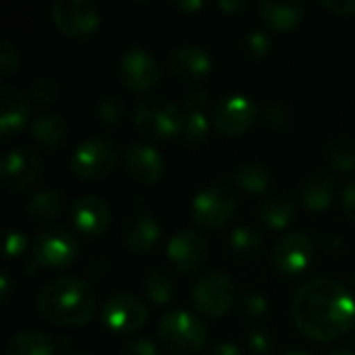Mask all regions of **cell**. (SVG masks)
<instances>
[{"label":"cell","mask_w":355,"mask_h":355,"mask_svg":"<svg viewBox=\"0 0 355 355\" xmlns=\"http://www.w3.org/2000/svg\"><path fill=\"white\" fill-rule=\"evenodd\" d=\"M291 316L308 339H341L354 327L355 300L352 291L337 279L316 277L300 285L293 293Z\"/></svg>","instance_id":"6da1fadb"},{"label":"cell","mask_w":355,"mask_h":355,"mask_svg":"<svg viewBox=\"0 0 355 355\" xmlns=\"http://www.w3.org/2000/svg\"><path fill=\"white\" fill-rule=\"evenodd\" d=\"M37 310L56 327H83L94 316L96 293L77 277H56L40 289Z\"/></svg>","instance_id":"7a4b0ae2"},{"label":"cell","mask_w":355,"mask_h":355,"mask_svg":"<svg viewBox=\"0 0 355 355\" xmlns=\"http://www.w3.org/2000/svg\"><path fill=\"white\" fill-rule=\"evenodd\" d=\"M160 343L175 355H196L206 345L208 333L204 322L185 310H173L158 320Z\"/></svg>","instance_id":"3957f363"},{"label":"cell","mask_w":355,"mask_h":355,"mask_svg":"<svg viewBox=\"0 0 355 355\" xmlns=\"http://www.w3.org/2000/svg\"><path fill=\"white\" fill-rule=\"evenodd\" d=\"M133 125L152 139H171L183 131V110L166 98H144L133 108Z\"/></svg>","instance_id":"277c9868"},{"label":"cell","mask_w":355,"mask_h":355,"mask_svg":"<svg viewBox=\"0 0 355 355\" xmlns=\"http://www.w3.org/2000/svg\"><path fill=\"white\" fill-rule=\"evenodd\" d=\"M116 144L110 137L94 135L75 146L69 156L71 171L85 181H98L116 166Z\"/></svg>","instance_id":"5b68a950"},{"label":"cell","mask_w":355,"mask_h":355,"mask_svg":"<svg viewBox=\"0 0 355 355\" xmlns=\"http://www.w3.org/2000/svg\"><path fill=\"white\" fill-rule=\"evenodd\" d=\"M258 121V106L254 98L245 94H225L220 96L210 110V125L227 135H243Z\"/></svg>","instance_id":"8992f818"},{"label":"cell","mask_w":355,"mask_h":355,"mask_svg":"<svg viewBox=\"0 0 355 355\" xmlns=\"http://www.w3.org/2000/svg\"><path fill=\"white\" fill-rule=\"evenodd\" d=\"M237 212V193L223 183H210L191 200V216L200 227L216 229L227 225Z\"/></svg>","instance_id":"52a82bcc"},{"label":"cell","mask_w":355,"mask_h":355,"mask_svg":"<svg viewBox=\"0 0 355 355\" xmlns=\"http://www.w3.org/2000/svg\"><path fill=\"white\" fill-rule=\"evenodd\" d=\"M235 302V285L233 281L218 270L202 275L191 287V304L193 308L208 318L225 316Z\"/></svg>","instance_id":"ba28073f"},{"label":"cell","mask_w":355,"mask_h":355,"mask_svg":"<svg viewBox=\"0 0 355 355\" xmlns=\"http://www.w3.org/2000/svg\"><path fill=\"white\" fill-rule=\"evenodd\" d=\"M31 254L40 268H64L79 256V241L67 227H50L33 237Z\"/></svg>","instance_id":"9c48e42d"},{"label":"cell","mask_w":355,"mask_h":355,"mask_svg":"<svg viewBox=\"0 0 355 355\" xmlns=\"http://www.w3.org/2000/svg\"><path fill=\"white\" fill-rule=\"evenodd\" d=\"M102 324L116 335L137 333L148 320V306L133 293L110 295L102 306Z\"/></svg>","instance_id":"30bf717a"},{"label":"cell","mask_w":355,"mask_h":355,"mask_svg":"<svg viewBox=\"0 0 355 355\" xmlns=\"http://www.w3.org/2000/svg\"><path fill=\"white\" fill-rule=\"evenodd\" d=\"M50 17L69 37H89L100 27V10L92 0H54Z\"/></svg>","instance_id":"8fae6325"},{"label":"cell","mask_w":355,"mask_h":355,"mask_svg":"<svg viewBox=\"0 0 355 355\" xmlns=\"http://www.w3.org/2000/svg\"><path fill=\"white\" fill-rule=\"evenodd\" d=\"M44 173V160L40 154L25 146L10 148L0 162V181L6 191L29 189Z\"/></svg>","instance_id":"7c38bea8"},{"label":"cell","mask_w":355,"mask_h":355,"mask_svg":"<svg viewBox=\"0 0 355 355\" xmlns=\"http://www.w3.org/2000/svg\"><path fill=\"white\" fill-rule=\"evenodd\" d=\"M160 75L156 58L139 46L127 48L119 60V79L127 89L148 92L158 85Z\"/></svg>","instance_id":"4fadbf2b"},{"label":"cell","mask_w":355,"mask_h":355,"mask_svg":"<svg viewBox=\"0 0 355 355\" xmlns=\"http://www.w3.org/2000/svg\"><path fill=\"white\" fill-rule=\"evenodd\" d=\"M314 260V241L306 233L283 235L272 250V264L277 272L285 277H295L304 272Z\"/></svg>","instance_id":"5bb4252c"},{"label":"cell","mask_w":355,"mask_h":355,"mask_svg":"<svg viewBox=\"0 0 355 355\" xmlns=\"http://www.w3.org/2000/svg\"><path fill=\"white\" fill-rule=\"evenodd\" d=\"M166 258L177 270L193 272L206 262L208 243L200 233H196L191 229H181L171 235V239L166 243Z\"/></svg>","instance_id":"9a60e30c"},{"label":"cell","mask_w":355,"mask_h":355,"mask_svg":"<svg viewBox=\"0 0 355 355\" xmlns=\"http://www.w3.org/2000/svg\"><path fill=\"white\" fill-rule=\"evenodd\" d=\"M168 69L183 83H196L212 71V56L200 44H179L168 52Z\"/></svg>","instance_id":"2e32d148"},{"label":"cell","mask_w":355,"mask_h":355,"mask_svg":"<svg viewBox=\"0 0 355 355\" xmlns=\"http://www.w3.org/2000/svg\"><path fill=\"white\" fill-rule=\"evenodd\" d=\"M71 223L85 237H100L110 225V208L100 196L83 193L71 204Z\"/></svg>","instance_id":"e0dca14e"},{"label":"cell","mask_w":355,"mask_h":355,"mask_svg":"<svg viewBox=\"0 0 355 355\" xmlns=\"http://www.w3.org/2000/svg\"><path fill=\"white\" fill-rule=\"evenodd\" d=\"M125 168L135 183L154 185L162 177L164 160L154 146L146 141H133L125 150Z\"/></svg>","instance_id":"ac0fdd59"},{"label":"cell","mask_w":355,"mask_h":355,"mask_svg":"<svg viewBox=\"0 0 355 355\" xmlns=\"http://www.w3.org/2000/svg\"><path fill=\"white\" fill-rule=\"evenodd\" d=\"M31 119L29 98L15 85H0V137L8 139L17 135Z\"/></svg>","instance_id":"d6986e66"},{"label":"cell","mask_w":355,"mask_h":355,"mask_svg":"<svg viewBox=\"0 0 355 355\" xmlns=\"http://www.w3.org/2000/svg\"><path fill=\"white\" fill-rule=\"evenodd\" d=\"M208 92L204 87H193L183 98V137L187 141H202L208 135L210 119L206 116L208 108Z\"/></svg>","instance_id":"ffe728a7"},{"label":"cell","mask_w":355,"mask_h":355,"mask_svg":"<svg viewBox=\"0 0 355 355\" xmlns=\"http://www.w3.org/2000/svg\"><path fill=\"white\" fill-rule=\"evenodd\" d=\"M304 2H277V0H260L258 12L264 25L272 31L287 33L295 29L304 17Z\"/></svg>","instance_id":"44dd1931"},{"label":"cell","mask_w":355,"mask_h":355,"mask_svg":"<svg viewBox=\"0 0 355 355\" xmlns=\"http://www.w3.org/2000/svg\"><path fill=\"white\" fill-rule=\"evenodd\" d=\"M29 135L46 150H58L69 139V123L58 112H40L29 123Z\"/></svg>","instance_id":"7402d4cb"},{"label":"cell","mask_w":355,"mask_h":355,"mask_svg":"<svg viewBox=\"0 0 355 355\" xmlns=\"http://www.w3.org/2000/svg\"><path fill=\"white\" fill-rule=\"evenodd\" d=\"M335 191H337V179L327 171H318L302 183L300 198L306 208L314 212H322L333 204Z\"/></svg>","instance_id":"603a6c76"},{"label":"cell","mask_w":355,"mask_h":355,"mask_svg":"<svg viewBox=\"0 0 355 355\" xmlns=\"http://www.w3.org/2000/svg\"><path fill=\"white\" fill-rule=\"evenodd\" d=\"M123 237H125V245L133 254H150L160 241V225L154 216L139 214L127 223Z\"/></svg>","instance_id":"cb8c5ba5"},{"label":"cell","mask_w":355,"mask_h":355,"mask_svg":"<svg viewBox=\"0 0 355 355\" xmlns=\"http://www.w3.org/2000/svg\"><path fill=\"white\" fill-rule=\"evenodd\" d=\"M67 208V196L60 189L44 187L33 191L27 202V216L33 223H50L58 218Z\"/></svg>","instance_id":"d4e9b609"},{"label":"cell","mask_w":355,"mask_h":355,"mask_svg":"<svg viewBox=\"0 0 355 355\" xmlns=\"http://www.w3.org/2000/svg\"><path fill=\"white\" fill-rule=\"evenodd\" d=\"M4 355H54V341L35 329L19 331L8 339Z\"/></svg>","instance_id":"484cf974"},{"label":"cell","mask_w":355,"mask_h":355,"mask_svg":"<svg viewBox=\"0 0 355 355\" xmlns=\"http://www.w3.org/2000/svg\"><path fill=\"white\" fill-rule=\"evenodd\" d=\"M293 214H295V204L285 193H275L266 198L258 208L260 223L270 229H285L293 220Z\"/></svg>","instance_id":"4316f807"},{"label":"cell","mask_w":355,"mask_h":355,"mask_svg":"<svg viewBox=\"0 0 355 355\" xmlns=\"http://www.w3.org/2000/svg\"><path fill=\"white\" fill-rule=\"evenodd\" d=\"M270 179H272L270 168L258 160L241 162L233 171V181L250 193H264L270 185Z\"/></svg>","instance_id":"83f0119b"},{"label":"cell","mask_w":355,"mask_h":355,"mask_svg":"<svg viewBox=\"0 0 355 355\" xmlns=\"http://www.w3.org/2000/svg\"><path fill=\"white\" fill-rule=\"evenodd\" d=\"M144 289H146V297L156 304V306H164L173 300L175 295V283L173 279L162 272V270H152L148 277H146V283H144Z\"/></svg>","instance_id":"f1b7e54d"},{"label":"cell","mask_w":355,"mask_h":355,"mask_svg":"<svg viewBox=\"0 0 355 355\" xmlns=\"http://www.w3.org/2000/svg\"><path fill=\"white\" fill-rule=\"evenodd\" d=\"M229 241H231V250L237 256H254L260 250V245H262L260 233L254 227H245V225L233 229Z\"/></svg>","instance_id":"f546056e"},{"label":"cell","mask_w":355,"mask_h":355,"mask_svg":"<svg viewBox=\"0 0 355 355\" xmlns=\"http://www.w3.org/2000/svg\"><path fill=\"white\" fill-rule=\"evenodd\" d=\"M329 160L339 171H354L355 168V141L352 137H337L329 146Z\"/></svg>","instance_id":"4dcf8cb0"},{"label":"cell","mask_w":355,"mask_h":355,"mask_svg":"<svg viewBox=\"0 0 355 355\" xmlns=\"http://www.w3.org/2000/svg\"><path fill=\"white\" fill-rule=\"evenodd\" d=\"M60 94V81L52 75H40L29 85V96L37 104H52Z\"/></svg>","instance_id":"1f68e13d"},{"label":"cell","mask_w":355,"mask_h":355,"mask_svg":"<svg viewBox=\"0 0 355 355\" xmlns=\"http://www.w3.org/2000/svg\"><path fill=\"white\" fill-rule=\"evenodd\" d=\"M96 119L106 127L119 125L121 119H123V102H121V98L116 94H104L96 104Z\"/></svg>","instance_id":"d6a6232c"},{"label":"cell","mask_w":355,"mask_h":355,"mask_svg":"<svg viewBox=\"0 0 355 355\" xmlns=\"http://www.w3.org/2000/svg\"><path fill=\"white\" fill-rule=\"evenodd\" d=\"M243 50L250 58L260 60L270 52V35L264 29H252L243 35Z\"/></svg>","instance_id":"836d02e7"},{"label":"cell","mask_w":355,"mask_h":355,"mask_svg":"<svg viewBox=\"0 0 355 355\" xmlns=\"http://www.w3.org/2000/svg\"><path fill=\"white\" fill-rule=\"evenodd\" d=\"M19 69V50L10 40L0 35V77L6 79Z\"/></svg>","instance_id":"e575fe53"},{"label":"cell","mask_w":355,"mask_h":355,"mask_svg":"<svg viewBox=\"0 0 355 355\" xmlns=\"http://www.w3.org/2000/svg\"><path fill=\"white\" fill-rule=\"evenodd\" d=\"M241 308H243V314L250 316V318H260L266 314L268 310V300L260 293V291H248L241 300Z\"/></svg>","instance_id":"d590c367"},{"label":"cell","mask_w":355,"mask_h":355,"mask_svg":"<svg viewBox=\"0 0 355 355\" xmlns=\"http://www.w3.org/2000/svg\"><path fill=\"white\" fill-rule=\"evenodd\" d=\"M29 245V239L25 237V233L17 231V229H10L6 233V241H4V254L6 258H17L21 256Z\"/></svg>","instance_id":"8d00e7d4"},{"label":"cell","mask_w":355,"mask_h":355,"mask_svg":"<svg viewBox=\"0 0 355 355\" xmlns=\"http://www.w3.org/2000/svg\"><path fill=\"white\" fill-rule=\"evenodd\" d=\"M264 119L270 127H283L287 123V106L279 100H272L264 108Z\"/></svg>","instance_id":"74e56055"},{"label":"cell","mask_w":355,"mask_h":355,"mask_svg":"<svg viewBox=\"0 0 355 355\" xmlns=\"http://www.w3.org/2000/svg\"><path fill=\"white\" fill-rule=\"evenodd\" d=\"M121 355H158V349L154 345L152 339L148 337H137L133 341H129L123 349H121Z\"/></svg>","instance_id":"f35d334b"},{"label":"cell","mask_w":355,"mask_h":355,"mask_svg":"<svg viewBox=\"0 0 355 355\" xmlns=\"http://www.w3.org/2000/svg\"><path fill=\"white\" fill-rule=\"evenodd\" d=\"M248 345H250V349L256 355H266L270 354V349H272V339H270V335L266 331L256 329L248 337Z\"/></svg>","instance_id":"ab89813d"},{"label":"cell","mask_w":355,"mask_h":355,"mask_svg":"<svg viewBox=\"0 0 355 355\" xmlns=\"http://www.w3.org/2000/svg\"><path fill=\"white\" fill-rule=\"evenodd\" d=\"M320 4L335 15H343V17L355 15V0H320Z\"/></svg>","instance_id":"60d3db41"},{"label":"cell","mask_w":355,"mask_h":355,"mask_svg":"<svg viewBox=\"0 0 355 355\" xmlns=\"http://www.w3.org/2000/svg\"><path fill=\"white\" fill-rule=\"evenodd\" d=\"M341 204H343V210L345 214L355 220V179H352L345 187H343V193H341Z\"/></svg>","instance_id":"b9f144b4"},{"label":"cell","mask_w":355,"mask_h":355,"mask_svg":"<svg viewBox=\"0 0 355 355\" xmlns=\"http://www.w3.org/2000/svg\"><path fill=\"white\" fill-rule=\"evenodd\" d=\"M218 6H220L225 12L237 15V12H243V10L248 8V2H245V0H218Z\"/></svg>","instance_id":"7bdbcfd3"},{"label":"cell","mask_w":355,"mask_h":355,"mask_svg":"<svg viewBox=\"0 0 355 355\" xmlns=\"http://www.w3.org/2000/svg\"><path fill=\"white\" fill-rule=\"evenodd\" d=\"M210 355H245L235 343H218L212 352H210Z\"/></svg>","instance_id":"ee69618b"},{"label":"cell","mask_w":355,"mask_h":355,"mask_svg":"<svg viewBox=\"0 0 355 355\" xmlns=\"http://www.w3.org/2000/svg\"><path fill=\"white\" fill-rule=\"evenodd\" d=\"M8 297H10V279H8V272L4 270L0 275V302L6 304Z\"/></svg>","instance_id":"f6af8a7d"},{"label":"cell","mask_w":355,"mask_h":355,"mask_svg":"<svg viewBox=\"0 0 355 355\" xmlns=\"http://www.w3.org/2000/svg\"><path fill=\"white\" fill-rule=\"evenodd\" d=\"M175 4H177L181 10H187V12L198 10V8H202V6H204V2H202V0H175Z\"/></svg>","instance_id":"bcb514c9"},{"label":"cell","mask_w":355,"mask_h":355,"mask_svg":"<svg viewBox=\"0 0 355 355\" xmlns=\"http://www.w3.org/2000/svg\"><path fill=\"white\" fill-rule=\"evenodd\" d=\"M329 355H355V352H352V349H335Z\"/></svg>","instance_id":"7dc6e473"},{"label":"cell","mask_w":355,"mask_h":355,"mask_svg":"<svg viewBox=\"0 0 355 355\" xmlns=\"http://www.w3.org/2000/svg\"><path fill=\"white\" fill-rule=\"evenodd\" d=\"M283 355H308V354H304V352H287V354H283Z\"/></svg>","instance_id":"c3c4849f"},{"label":"cell","mask_w":355,"mask_h":355,"mask_svg":"<svg viewBox=\"0 0 355 355\" xmlns=\"http://www.w3.org/2000/svg\"><path fill=\"white\" fill-rule=\"evenodd\" d=\"M69 355H89V354H83V352H75V354H69Z\"/></svg>","instance_id":"681fc988"}]
</instances>
